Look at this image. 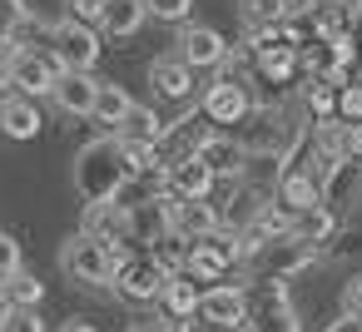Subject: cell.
Returning <instances> with one entry per match:
<instances>
[{
	"instance_id": "ac0fdd59",
	"label": "cell",
	"mask_w": 362,
	"mask_h": 332,
	"mask_svg": "<svg viewBox=\"0 0 362 332\" xmlns=\"http://www.w3.org/2000/svg\"><path fill=\"white\" fill-rule=\"evenodd\" d=\"M149 85H154L159 100H189L194 95V70L179 55H159V60H149Z\"/></svg>"
},
{
	"instance_id": "7a4b0ae2",
	"label": "cell",
	"mask_w": 362,
	"mask_h": 332,
	"mask_svg": "<svg viewBox=\"0 0 362 332\" xmlns=\"http://www.w3.org/2000/svg\"><path fill=\"white\" fill-rule=\"evenodd\" d=\"M119 263H124V253L110 248V243H100V238L85 233V228L60 243V273L75 278V283H85V287H110L115 273H119Z\"/></svg>"
},
{
	"instance_id": "8992f818",
	"label": "cell",
	"mask_w": 362,
	"mask_h": 332,
	"mask_svg": "<svg viewBox=\"0 0 362 332\" xmlns=\"http://www.w3.org/2000/svg\"><path fill=\"white\" fill-rule=\"evenodd\" d=\"M169 278H174V273H169L159 258H124L119 273H115V292H119L124 302L144 307V302H159V297H164Z\"/></svg>"
},
{
	"instance_id": "4fadbf2b",
	"label": "cell",
	"mask_w": 362,
	"mask_h": 332,
	"mask_svg": "<svg viewBox=\"0 0 362 332\" xmlns=\"http://www.w3.org/2000/svg\"><path fill=\"white\" fill-rule=\"evenodd\" d=\"M233 268V238H204V243H189V258H184V273L194 283H223V273Z\"/></svg>"
},
{
	"instance_id": "30bf717a",
	"label": "cell",
	"mask_w": 362,
	"mask_h": 332,
	"mask_svg": "<svg viewBox=\"0 0 362 332\" xmlns=\"http://www.w3.org/2000/svg\"><path fill=\"white\" fill-rule=\"evenodd\" d=\"M248 297H253V317H248L243 332H303V322H298V312H293L283 283H263V287L248 292Z\"/></svg>"
},
{
	"instance_id": "4dcf8cb0",
	"label": "cell",
	"mask_w": 362,
	"mask_h": 332,
	"mask_svg": "<svg viewBox=\"0 0 362 332\" xmlns=\"http://www.w3.org/2000/svg\"><path fill=\"white\" fill-rule=\"evenodd\" d=\"M337 119H342V124H362V85H357V80L337 95Z\"/></svg>"
},
{
	"instance_id": "8fae6325",
	"label": "cell",
	"mask_w": 362,
	"mask_h": 332,
	"mask_svg": "<svg viewBox=\"0 0 362 332\" xmlns=\"http://www.w3.org/2000/svg\"><path fill=\"white\" fill-rule=\"evenodd\" d=\"M179 60L189 70H218L228 60V40L214 30V25H179Z\"/></svg>"
},
{
	"instance_id": "f546056e",
	"label": "cell",
	"mask_w": 362,
	"mask_h": 332,
	"mask_svg": "<svg viewBox=\"0 0 362 332\" xmlns=\"http://www.w3.org/2000/svg\"><path fill=\"white\" fill-rule=\"evenodd\" d=\"M16 273H21V243H16V233L0 228V287H6Z\"/></svg>"
},
{
	"instance_id": "52a82bcc",
	"label": "cell",
	"mask_w": 362,
	"mask_h": 332,
	"mask_svg": "<svg viewBox=\"0 0 362 332\" xmlns=\"http://www.w3.org/2000/svg\"><path fill=\"white\" fill-rule=\"evenodd\" d=\"M199 109H204V119H209V124H223V129H233V124L253 119V95H248V85H243V80H228V75H218V80L204 90Z\"/></svg>"
},
{
	"instance_id": "9a60e30c",
	"label": "cell",
	"mask_w": 362,
	"mask_h": 332,
	"mask_svg": "<svg viewBox=\"0 0 362 332\" xmlns=\"http://www.w3.org/2000/svg\"><path fill=\"white\" fill-rule=\"evenodd\" d=\"M214 184H218V174H214L199 154L174 159V164L164 169V189H169V194H179V198H209V194H214Z\"/></svg>"
},
{
	"instance_id": "4316f807",
	"label": "cell",
	"mask_w": 362,
	"mask_h": 332,
	"mask_svg": "<svg viewBox=\"0 0 362 332\" xmlns=\"http://www.w3.org/2000/svg\"><path fill=\"white\" fill-rule=\"evenodd\" d=\"M25 20H30V11L21 6V0H0V50H6V55H11V35H16Z\"/></svg>"
},
{
	"instance_id": "484cf974",
	"label": "cell",
	"mask_w": 362,
	"mask_h": 332,
	"mask_svg": "<svg viewBox=\"0 0 362 332\" xmlns=\"http://www.w3.org/2000/svg\"><path fill=\"white\" fill-rule=\"evenodd\" d=\"M149 20H164V25H189L194 16V0H144Z\"/></svg>"
},
{
	"instance_id": "e0dca14e",
	"label": "cell",
	"mask_w": 362,
	"mask_h": 332,
	"mask_svg": "<svg viewBox=\"0 0 362 332\" xmlns=\"http://www.w3.org/2000/svg\"><path fill=\"white\" fill-rule=\"evenodd\" d=\"M40 105L35 100H25V95H0V134L6 139H16V144H25V139H35L40 134Z\"/></svg>"
},
{
	"instance_id": "d4e9b609",
	"label": "cell",
	"mask_w": 362,
	"mask_h": 332,
	"mask_svg": "<svg viewBox=\"0 0 362 332\" xmlns=\"http://www.w3.org/2000/svg\"><path fill=\"white\" fill-rule=\"evenodd\" d=\"M332 228H337V213H332V208L322 203V208H313V213H303L293 233H298L303 243H313V248H317V243H327V238H332Z\"/></svg>"
},
{
	"instance_id": "2e32d148",
	"label": "cell",
	"mask_w": 362,
	"mask_h": 332,
	"mask_svg": "<svg viewBox=\"0 0 362 332\" xmlns=\"http://www.w3.org/2000/svg\"><path fill=\"white\" fill-rule=\"evenodd\" d=\"M273 203H283L293 218H303V213L322 208V184H317L308 169H288V174L278 179V189H273Z\"/></svg>"
},
{
	"instance_id": "7c38bea8",
	"label": "cell",
	"mask_w": 362,
	"mask_h": 332,
	"mask_svg": "<svg viewBox=\"0 0 362 332\" xmlns=\"http://www.w3.org/2000/svg\"><path fill=\"white\" fill-rule=\"evenodd\" d=\"M85 233H95L100 243H110V248H119V253H124V243H139L134 208H119V203H95V208H85Z\"/></svg>"
},
{
	"instance_id": "ba28073f",
	"label": "cell",
	"mask_w": 362,
	"mask_h": 332,
	"mask_svg": "<svg viewBox=\"0 0 362 332\" xmlns=\"http://www.w3.org/2000/svg\"><path fill=\"white\" fill-rule=\"evenodd\" d=\"M248 317H253V297H248V287H238V283L204 287L199 322H209V327H218V332H233V327H248Z\"/></svg>"
},
{
	"instance_id": "d6986e66",
	"label": "cell",
	"mask_w": 362,
	"mask_h": 332,
	"mask_svg": "<svg viewBox=\"0 0 362 332\" xmlns=\"http://www.w3.org/2000/svg\"><path fill=\"white\" fill-rule=\"evenodd\" d=\"M199 159H204L218 179H238V174L248 169V149H243L233 134H209L204 149H199Z\"/></svg>"
},
{
	"instance_id": "277c9868",
	"label": "cell",
	"mask_w": 362,
	"mask_h": 332,
	"mask_svg": "<svg viewBox=\"0 0 362 332\" xmlns=\"http://www.w3.org/2000/svg\"><path fill=\"white\" fill-rule=\"evenodd\" d=\"M317 263V248L313 243H303L298 233H288V238H273V243H263L258 253H253V273H258V283H288L293 273H303V268H313Z\"/></svg>"
},
{
	"instance_id": "1f68e13d",
	"label": "cell",
	"mask_w": 362,
	"mask_h": 332,
	"mask_svg": "<svg viewBox=\"0 0 362 332\" xmlns=\"http://www.w3.org/2000/svg\"><path fill=\"white\" fill-rule=\"evenodd\" d=\"M342 317H357L362 322V273H352L342 283Z\"/></svg>"
},
{
	"instance_id": "5bb4252c",
	"label": "cell",
	"mask_w": 362,
	"mask_h": 332,
	"mask_svg": "<svg viewBox=\"0 0 362 332\" xmlns=\"http://www.w3.org/2000/svg\"><path fill=\"white\" fill-rule=\"evenodd\" d=\"M100 85H105V80H95V75H75V70H65L50 100H55L60 114H70V119H90V114H95V100H100Z\"/></svg>"
},
{
	"instance_id": "7402d4cb",
	"label": "cell",
	"mask_w": 362,
	"mask_h": 332,
	"mask_svg": "<svg viewBox=\"0 0 362 332\" xmlns=\"http://www.w3.org/2000/svg\"><path fill=\"white\" fill-rule=\"evenodd\" d=\"M199 302H204V292L194 287L189 273H174L169 287H164V297H159V307H164L169 322H194V317H199Z\"/></svg>"
},
{
	"instance_id": "ffe728a7",
	"label": "cell",
	"mask_w": 362,
	"mask_h": 332,
	"mask_svg": "<svg viewBox=\"0 0 362 332\" xmlns=\"http://www.w3.org/2000/svg\"><path fill=\"white\" fill-rule=\"evenodd\" d=\"M357 198H362V164H357V159H337L332 174L322 179V203L337 213V208H347V203H357Z\"/></svg>"
},
{
	"instance_id": "3957f363",
	"label": "cell",
	"mask_w": 362,
	"mask_h": 332,
	"mask_svg": "<svg viewBox=\"0 0 362 332\" xmlns=\"http://www.w3.org/2000/svg\"><path fill=\"white\" fill-rule=\"evenodd\" d=\"M159 203H164V213H169V233L184 238V243L218 238V228H223V213H218L209 198H179V194L159 189Z\"/></svg>"
},
{
	"instance_id": "9c48e42d",
	"label": "cell",
	"mask_w": 362,
	"mask_h": 332,
	"mask_svg": "<svg viewBox=\"0 0 362 332\" xmlns=\"http://www.w3.org/2000/svg\"><path fill=\"white\" fill-rule=\"evenodd\" d=\"M60 60L50 50H25V55H11V90L25 95V100H40V95H55L60 85Z\"/></svg>"
},
{
	"instance_id": "d6a6232c",
	"label": "cell",
	"mask_w": 362,
	"mask_h": 332,
	"mask_svg": "<svg viewBox=\"0 0 362 332\" xmlns=\"http://www.w3.org/2000/svg\"><path fill=\"white\" fill-rule=\"evenodd\" d=\"M347 159L362 164V124H347Z\"/></svg>"
},
{
	"instance_id": "d590c367",
	"label": "cell",
	"mask_w": 362,
	"mask_h": 332,
	"mask_svg": "<svg viewBox=\"0 0 362 332\" xmlns=\"http://www.w3.org/2000/svg\"><path fill=\"white\" fill-rule=\"evenodd\" d=\"M129 332H154V327H129Z\"/></svg>"
},
{
	"instance_id": "83f0119b",
	"label": "cell",
	"mask_w": 362,
	"mask_h": 332,
	"mask_svg": "<svg viewBox=\"0 0 362 332\" xmlns=\"http://www.w3.org/2000/svg\"><path fill=\"white\" fill-rule=\"evenodd\" d=\"M65 16L95 30V25H105V16H110V0H65Z\"/></svg>"
},
{
	"instance_id": "836d02e7",
	"label": "cell",
	"mask_w": 362,
	"mask_h": 332,
	"mask_svg": "<svg viewBox=\"0 0 362 332\" xmlns=\"http://www.w3.org/2000/svg\"><path fill=\"white\" fill-rule=\"evenodd\" d=\"M322 332H362V322H357V317H337V322H327Z\"/></svg>"
},
{
	"instance_id": "f1b7e54d",
	"label": "cell",
	"mask_w": 362,
	"mask_h": 332,
	"mask_svg": "<svg viewBox=\"0 0 362 332\" xmlns=\"http://www.w3.org/2000/svg\"><path fill=\"white\" fill-rule=\"evenodd\" d=\"M0 332H45V317H40V307H11L0 317Z\"/></svg>"
},
{
	"instance_id": "603a6c76",
	"label": "cell",
	"mask_w": 362,
	"mask_h": 332,
	"mask_svg": "<svg viewBox=\"0 0 362 332\" xmlns=\"http://www.w3.org/2000/svg\"><path fill=\"white\" fill-rule=\"evenodd\" d=\"M149 20V11H144V0H110V16H105V35L110 40H129L139 25Z\"/></svg>"
},
{
	"instance_id": "6da1fadb",
	"label": "cell",
	"mask_w": 362,
	"mask_h": 332,
	"mask_svg": "<svg viewBox=\"0 0 362 332\" xmlns=\"http://www.w3.org/2000/svg\"><path fill=\"white\" fill-rule=\"evenodd\" d=\"M129 179H134V174H129L124 144H119L115 134H100V139H90V144L75 154V194L85 198V208L115 203Z\"/></svg>"
},
{
	"instance_id": "e575fe53",
	"label": "cell",
	"mask_w": 362,
	"mask_h": 332,
	"mask_svg": "<svg viewBox=\"0 0 362 332\" xmlns=\"http://www.w3.org/2000/svg\"><path fill=\"white\" fill-rule=\"evenodd\" d=\"M60 332H100V327L85 322V317H70V322H60Z\"/></svg>"
},
{
	"instance_id": "cb8c5ba5",
	"label": "cell",
	"mask_w": 362,
	"mask_h": 332,
	"mask_svg": "<svg viewBox=\"0 0 362 332\" xmlns=\"http://www.w3.org/2000/svg\"><path fill=\"white\" fill-rule=\"evenodd\" d=\"M0 302H6V307H40V302H45V283L21 268L6 287H0Z\"/></svg>"
},
{
	"instance_id": "44dd1931",
	"label": "cell",
	"mask_w": 362,
	"mask_h": 332,
	"mask_svg": "<svg viewBox=\"0 0 362 332\" xmlns=\"http://www.w3.org/2000/svg\"><path fill=\"white\" fill-rule=\"evenodd\" d=\"M134 109H139V105L129 100V90L105 80V85H100V100H95V114H90V119H95L105 134H119V129H124V119H129Z\"/></svg>"
},
{
	"instance_id": "5b68a950",
	"label": "cell",
	"mask_w": 362,
	"mask_h": 332,
	"mask_svg": "<svg viewBox=\"0 0 362 332\" xmlns=\"http://www.w3.org/2000/svg\"><path fill=\"white\" fill-rule=\"evenodd\" d=\"M50 55L60 60V70L90 75L95 60H100V30H90V25L70 20V16H60V20L50 25Z\"/></svg>"
}]
</instances>
